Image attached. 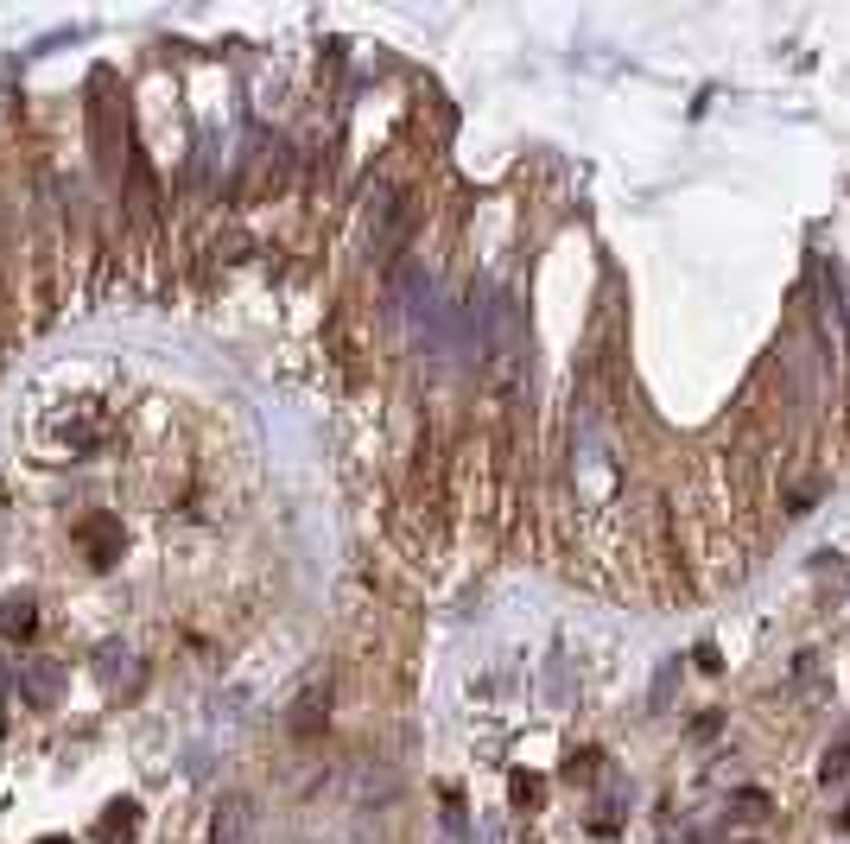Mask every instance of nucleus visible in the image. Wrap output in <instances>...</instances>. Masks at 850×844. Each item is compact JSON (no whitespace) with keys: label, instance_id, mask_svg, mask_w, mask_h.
I'll use <instances>...</instances> for the list:
<instances>
[{"label":"nucleus","instance_id":"1","mask_svg":"<svg viewBox=\"0 0 850 844\" xmlns=\"http://www.w3.org/2000/svg\"><path fill=\"white\" fill-rule=\"evenodd\" d=\"M324 705H331V686H311L305 698L292 705V730H299V737H311V730L324 724Z\"/></svg>","mask_w":850,"mask_h":844},{"label":"nucleus","instance_id":"2","mask_svg":"<svg viewBox=\"0 0 850 844\" xmlns=\"http://www.w3.org/2000/svg\"><path fill=\"white\" fill-rule=\"evenodd\" d=\"M241 825H248V800L229 793V800L216 806V844H235V838H241Z\"/></svg>","mask_w":850,"mask_h":844},{"label":"nucleus","instance_id":"3","mask_svg":"<svg viewBox=\"0 0 850 844\" xmlns=\"http://www.w3.org/2000/svg\"><path fill=\"white\" fill-rule=\"evenodd\" d=\"M133 825H140V819H133V806H108L103 838H108V844H128V838H133Z\"/></svg>","mask_w":850,"mask_h":844},{"label":"nucleus","instance_id":"4","mask_svg":"<svg viewBox=\"0 0 850 844\" xmlns=\"http://www.w3.org/2000/svg\"><path fill=\"white\" fill-rule=\"evenodd\" d=\"M844 832H850V813H844Z\"/></svg>","mask_w":850,"mask_h":844}]
</instances>
